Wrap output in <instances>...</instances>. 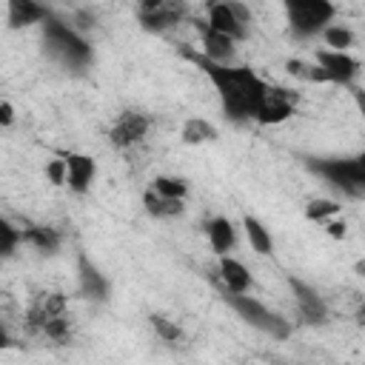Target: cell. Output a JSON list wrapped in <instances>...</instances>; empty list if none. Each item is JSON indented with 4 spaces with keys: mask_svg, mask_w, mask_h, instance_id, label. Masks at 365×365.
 Masks as SVG:
<instances>
[{
    "mask_svg": "<svg viewBox=\"0 0 365 365\" xmlns=\"http://www.w3.org/2000/svg\"><path fill=\"white\" fill-rule=\"evenodd\" d=\"M182 57L191 60L208 77V83L214 86V91L220 97V108H222L225 120H231L237 125L254 120L259 97L268 86L254 68H248V66H220V63H211L200 51H191V48H182Z\"/></svg>",
    "mask_w": 365,
    "mask_h": 365,
    "instance_id": "cell-1",
    "label": "cell"
},
{
    "mask_svg": "<svg viewBox=\"0 0 365 365\" xmlns=\"http://www.w3.org/2000/svg\"><path fill=\"white\" fill-rule=\"evenodd\" d=\"M43 51H46L51 60H57L60 66L74 68V71L88 68L91 60H94L91 43H88L71 23H66V20L54 17V14L43 23Z\"/></svg>",
    "mask_w": 365,
    "mask_h": 365,
    "instance_id": "cell-2",
    "label": "cell"
},
{
    "mask_svg": "<svg viewBox=\"0 0 365 365\" xmlns=\"http://www.w3.org/2000/svg\"><path fill=\"white\" fill-rule=\"evenodd\" d=\"M305 168L317 177H322L328 185L342 191L345 197H362L365 194V157H308Z\"/></svg>",
    "mask_w": 365,
    "mask_h": 365,
    "instance_id": "cell-3",
    "label": "cell"
},
{
    "mask_svg": "<svg viewBox=\"0 0 365 365\" xmlns=\"http://www.w3.org/2000/svg\"><path fill=\"white\" fill-rule=\"evenodd\" d=\"M282 11H285L288 31L297 40H311L322 34L336 17V6L331 0H288Z\"/></svg>",
    "mask_w": 365,
    "mask_h": 365,
    "instance_id": "cell-4",
    "label": "cell"
},
{
    "mask_svg": "<svg viewBox=\"0 0 365 365\" xmlns=\"http://www.w3.org/2000/svg\"><path fill=\"white\" fill-rule=\"evenodd\" d=\"M225 302L251 328H257V331H262V334H268L274 339H288L291 336V322L282 314L265 308L257 297H248V294H225Z\"/></svg>",
    "mask_w": 365,
    "mask_h": 365,
    "instance_id": "cell-5",
    "label": "cell"
},
{
    "mask_svg": "<svg viewBox=\"0 0 365 365\" xmlns=\"http://www.w3.org/2000/svg\"><path fill=\"white\" fill-rule=\"evenodd\" d=\"M297 100H299V94L294 88L271 86L268 83L262 97H259V106L254 111V123H259V125H279V123H285L294 114Z\"/></svg>",
    "mask_w": 365,
    "mask_h": 365,
    "instance_id": "cell-6",
    "label": "cell"
},
{
    "mask_svg": "<svg viewBox=\"0 0 365 365\" xmlns=\"http://www.w3.org/2000/svg\"><path fill=\"white\" fill-rule=\"evenodd\" d=\"M188 14V9L182 3H171V0H143L137 6V20L145 31H168L177 23H182Z\"/></svg>",
    "mask_w": 365,
    "mask_h": 365,
    "instance_id": "cell-7",
    "label": "cell"
},
{
    "mask_svg": "<svg viewBox=\"0 0 365 365\" xmlns=\"http://www.w3.org/2000/svg\"><path fill=\"white\" fill-rule=\"evenodd\" d=\"M148 128H151V120H148L143 111L125 108V111H120L117 120L111 123V128H108V143H111L114 148H123V151H125V148L143 143L145 134H148Z\"/></svg>",
    "mask_w": 365,
    "mask_h": 365,
    "instance_id": "cell-8",
    "label": "cell"
},
{
    "mask_svg": "<svg viewBox=\"0 0 365 365\" xmlns=\"http://www.w3.org/2000/svg\"><path fill=\"white\" fill-rule=\"evenodd\" d=\"M317 66L325 74V83H334V86H351L354 77L359 74V60L351 51L317 48Z\"/></svg>",
    "mask_w": 365,
    "mask_h": 365,
    "instance_id": "cell-9",
    "label": "cell"
},
{
    "mask_svg": "<svg viewBox=\"0 0 365 365\" xmlns=\"http://www.w3.org/2000/svg\"><path fill=\"white\" fill-rule=\"evenodd\" d=\"M288 285H291L297 311H299V317L305 322H311V325L328 322V305L322 302V297H319V291L314 285H308L305 279H297V277H288Z\"/></svg>",
    "mask_w": 365,
    "mask_h": 365,
    "instance_id": "cell-10",
    "label": "cell"
},
{
    "mask_svg": "<svg viewBox=\"0 0 365 365\" xmlns=\"http://www.w3.org/2000/svg\"><path fill=\"white\" fill-rule=\"evenodd\" d=\"M66 163V185L74 194H86L97 177V160L91 154H80V151H63L60 154Z\"/></svg>",
    "mask_w": 365,
    "mask_h": 365,
    "instance_id": "cell-11",
    "label": "cell"
},
{
    "mask_svg": "<svg viewBox=\"0 0 365 365\" xmlns=\"http://www.w3.org/2000/svg\"><path fill=\"white\" fill-rule=\"evenodd\" d=\"M197 31H200V54L211 63H220V66H234V57H237V43L214 29L205 26V20H197L194 23Z\"/></svg>",
    "mask_w": 365,
    "mask_h": 365,
    "instance_id": "cell-12",
    "label": "cell"
},
{
    "mask_svg": "<svg viewBox=\"0 0 365 365\" xmlns=\"http://www.w3.org/2000/svg\"><path fill=\"white\" fill-rule=\"evenodd\" d=\"M66 308H68L66 294H60V291H40L31 299L29 311H26V322H29V328L43 331V325L51 322V319H57V317H63Z\"/></svg>",
    "mask_w": 365,
    "mask_h": 365,
    "instance_id": "cell-13",
    "label": "cell"
},
{
    "mask_svg": "<svg viewBox=\"0 0 365 365\" xmlns=\"http://www.w3.org/2000/svg\"><path fill=\"white\" fill-rule=\"evenodd\" d=\"M77 282H80V297H86V299H97V302L108 299L111 285H108L106 274L91 262V257H88L86 251L77 254Z\"/></svg>",
    "mask_w": 365,
    "mask_h": 365,
    "instance_id": "cell-14",
    "label": "cell"
},
{
    "mask_svg": "<svg viewBox=\"0 0 365 365\" xmlns=\"http://www.w3.org/2000/svg\"><path fill=\"white\" fill-rule=\"evenodd\" d=\"M217 277L225 288V294H248L251 291V271L231 254L217 257Z\"/></svg>",
    "mask_w": 365,
    "mask_h": 365,
    "instance_id": "cell-15",
    "label": "cell"
},
{
    "mask_svg": "<svg viewBox=\"0 0 365 365\" xmlns=\"http://www.w3.org/2000/svg\"><path fill=\"white\" fill-rule=\"evenodd\" d=\"M48 17H51V9L43 3H34V0H9V6H6L9 29H29L34 23L43 26Z\"/></svg>",
    "mask_w": 365,
    "mask_h": 365,
    "instance_id": "cell-16",
    "label": "cell"
},
{
    "mask_svg": "<svg viewBox=\"0 0 365 365\" xmlns=\"http://www.w3.org/2000/svg\"><path fill=\"white\" fill-rule=\"evenodd\" d=\"M205 26L214 29V31H220V34H225V37H231L234 43L248 37V26H242V23L237 20V14L231 11L228 0L208 6V20H205Z\"/></svg>",
    "mask_w": 365,
    "mask_h": 365,
    "instance_id": "cell-17",
    "label": "cell"
},
{
    "mask_svg": "<svg viewBox=\"0 0 365 365\" xmlns=\"http://www.w3.org/2000/svg\"><path fill=\"white\" fill-rule=\"evenodd\" d=\"M205 237H208V245L217 257L222 254H231V248L237 245V228L228 217H214L205 222Z\"/></svg>",
    "mask_w": 365,
    "mask_h": 365,
    "instance_id": "cell-18",
    "label": "cell"
},
{
    "mask_svg": "<svg viewBox=\"0 0 365 365\" xmlns=\"http://www.w3.org/2000/svg\"><path fill=\"white\" fill-rule=\"evenodd\" d=\"M180 137H182L185 145H202V143H214L220 137V131L205 117H188L182 123V128H180Z\"/></svg>",
    "mask_w": 365,
    "mask_h": 365,
    "instance_id": "cell-19",
    "label": "cell"
},
{
    "mask_svg": "<svg viewBox=\"0 0 365 365\" xmlns=\"http://www.w3.org/2000/svg\"><path fill=\"white\" fill-rule=\"evenodd\" d=\"M20 237H23V242L34 245L43 254H54L60 248V234L48 225H26V228H20Z\"/></svg>",
    "mask_w": 365,
    "mask_h": 365,
    "instance_id": "cell-20",
    "label": "cell"
},
{
    "mask_svg": "<svg viewBox=\"0 0 365 365\" xmlns=\"http://www.w3.org/2000/svg\"><path fill=\"white\" fill-rule=\"evenodd\" d=\"M143 208L154 217V220H174L185 211V202L180 200H165V197H157L151 188L143 194Z\"/></svg>",
    "mask_w": 365,
    "mask_h": 365,
    "instance_id": "cell-21",
    "label": "cell"
},
{
    "mask_svg": "<svg viewBox=\"0 0 365 365\" xmlns=\"http://www.w3.org/2000/svg\"><path fill=\"white\" fill-rule=\"evenodd\" d=\"M242 228H245V237H248L251 251H257L259 257L271 254V248H274V237H271V231H268L257 217L245 214V217H242Z\"/></svg>",
    "mask_w": 365,
    "mask_h": 365,
    "instance_id": "cell-22",
    "label": "cell"
},
{
    "mask_svg": "<svg viewBox=\"0 0 365 365\" xmlns=\"http://www.w3.org/2000/svg\"><path fill=\"white\" fill-rule=\"evenodd\" d=\"M151 191L157 197H165V200H180V202L188 200V182L182 177H165V174H160V177H154Z\"/></svg>",
    "mask_w": 365,
    "mask_h": 365,
    "instance_id": "cell-23",
    "label": "cell"
},
{
    "mask_svg": "<svg viewBox=\"0 0 365 365\" xmlns=\"http://www.w3.org/2000/svg\"><path fill=\"white\" fill-rule=\"evenodd\" d=\"M322 40H325V48H331V51H348L356 43V34L342 23H331L322 31Z\"/></svg>",
    "mask_w": 365,
    "mask_h": 365,
    "instance_id": "cell-24",
    "label": "cell"
},
{
    "mask_svg": "<svg viewBox=\"0 0 365 365\" xmlns=\"http://www.w3.org/2000/svg\"><path fill=\"white\" fill-rule=\"evenodd\" d=\"M339 211H342V205L336 200H311L305 205V217L311 222H328V220L339 217Z\"/></svg>",
    "mask_w": 365,
    "mask_h": 365,
    "instance_id": "cell-25",
    "label": "cell"
},
{
    "mask_svg": "<svg viewBox=\"0 0 365 365\" xmlns=\"http://www.w3.org/2000/svg\"><path fill=\"white\" fill-rule=\"evenodd\" d=\"M148 322H151L154 334H157L163 342H180V339H182V328H180L174 319H168V317H163V314H151Z\"/></svg>",
    "mask_w": 365,
    "mask_h": 365,
    "instance_id": "cell-26",
    "label": "cell"
},
{
    "mask_svg": "<svg viewBox=\"0 0 365 365\" xmlns=\"http://www.w3.org/2000/svg\"><path fill=\"white\" fill-rule=\"evenodd\" d=\"M20 242H23L20 228H17V225H11L6 217H0V259L11 257V254L17 251V245H20Z\"/></svg>",
    "mask_w": 365,
    "mask_h": 365,
    "instance_id": "cell-27",
    "label": "cell"
},
{
    "mask_svg": "<svg viewBox=\"0 0 365 365\" xmlns=\"http://www.w3.org/2000/svg\"><path fill=\"white\" fill-rule=\"evenodd\" d=\"M43 334H46L51 342H57V345L68 342V339H71V319H68V314H63V317L46 322V325H43Z\"/></svg>",
    "mask_w": 365,
    "mask_h": 365,
    "instance_id": "cell-28",
    "label": "cell"
},
{
    "mask_svg": "<svg viewBox=\"0 0 365 365\" xmlns=\"http://www.w3.org/2000/svg\"><path fill=\"white\" fill-rule=\"evenodd\" d=\"M46 180L51 185H66V163H63V157H51L46 163Z\"/></svg>",
    "mask_w": 365,
    "mask_h": 365,
    "instance_id": "cell-29",
    "label": "cell"
},
{
    "mask_svg": "<svg viewBox=\"0 0 365 365\" xmlns=\"http://www.w3.org/2000/svg\"><path fill=\"white\" fill-rule=\"evenodd\" d=\"M311 66H314V63H305V60H299V57H288V60H285V71H288L291 77L302 80V83L311 80Z\"/></svg>",
    "mask_w": 365,
    "mask_h": 365,
    "instance_id": "cell-30",
    "label": "cell"
},
{
    "mask_svg": "<svg viewBox=\"0 0 365 365\" xmlns=\"http://www.w3.org/2000/svg\"><path fill=\"white\" fill-rule=\"evenodd\" d=\"M325 231H328V237H334V240H345V234H348V222L339 220V217H334V220L325 222Z\"/></svg>",
    "mask_w": 365,
    "mask_h": 365,
    "instance_id": "cell-31",
    "label": "cell"
},
{
    "mask_svg": "<svg viewBox=\"0 0 365 365\" xmlns=\"http://www.w3.org/2000/svg\"><path fill=\"white\" fill-rule=\"evenodd\" d=\"M228 6H231V11L237 14V20H240L242 26H251V9H248L245 3H237V0H228Z\"/></svg>",
    "mask_w": 365,
    "mask_h": 365,
    "instance_id": "cell-32",
    "label": "cell"
},
{
    "mask_svg": "<svg viewBox=\"0 0 365 365\" xmlns=\"http://www.w3.org/2000/svg\"><path fill=\"white\" fill-rule=\"evenodd\" d=\"M11 123H14V108H11V103L0 100V125L6 128V125H11Z\"/></svg>",
    "mask_w": 365,
    "mask_h": 365,
    "instance_id": "cell-33",
    "label": "cell"
},
{
    "mask_svg": "<svg viewBox=\"0 0 365 365\" xmlns=\"http://www.w3.org/2000/svg\"><path fill=\"white\" fill-rule=\"evenodd\" d=\"M17 342H14V336L9 334V328H6V322L0 319V351H6V348H14Z\"/></svg>",
    "mask_w": 365,
    "mask_h": 365,
    "instance_id": "cell-34",
    "label": "cell"
}]
</instances>
